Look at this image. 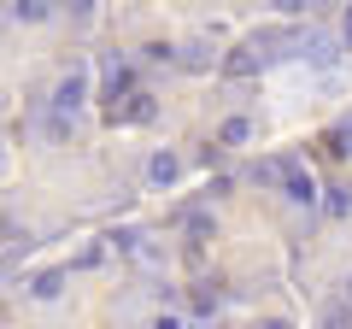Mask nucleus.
Instances as JSON below:
<instances>
[{"mask_svg": "<svg viewBox=\"0 0 352 329\" xmlns=\"http://www.w3.org/2000/svg\"><path fill=\"white\" fill-rule=\"evenodd\" d=\"M112 118H129V124H147V118H153V94H129V106H112Z\"/></svg>", "mask_w": 352, "mask_h": 329, "instance_id": "obj_1", "label": "nucleus"}, {"mask_svg": "<svg viewBox=\"0 0 352 329\" xmlns=\"http://www.w3.org/2000/svg\"><path fill=\"white\" fill-rule=\"evenodd\" d=\"M288 200H300V206H311V200H317V182L305 177V171H288Z\"/></svg>", "mask_w": 352, "mask_h": 329, "instance_id": "obj_2", "label": "nucleus"}, {"mask_svg": "<svg viewBox=\"0 0 352 329\" xmlns=\"http://www.w3.org/2000/svg\"><path fill=\"white\" fill-rule=\"evenodd\" d=\"M153 177H159V182L176 177V159H170V153H159V159H153Z\"/></svg>", "mask_w": 352, "mask_h": 329, "instance_id": "obj_3", "label": "nucleus"}, {"mask_svg": "<svg viewBox=\"0 0 352 329\" xmlns=\"http://www.w3.org/2000/svg\"><path fill=\"white\" fill-rule=\"evenodd\" d=\"M223 141H247V118H229V124H223Z\"/></svg>", "mask_w": 352, "mask_h": 329, "instance_id": "obj_4", "label": "nucleus"}, {"mask_svg": "<svg viewBox=\"0 0 352 329\" xmlns=\"http://www.w3.org/2000/svg\"><path fill=\"white\" fill-rule=\"evenodd\" d=\"M76 94H82V83H76V76H71V83H59V106H76Z\"/></svg>", "mask_w": 352, "mask_h": 329, "instance_id": "obj_5", "label": "nucleus"}, {"mask_svg": "<svg viewBox=\"0 0 352 329\" xmlns=\"http://www.w3.org/2000/svg\"><path fill=\"white\" fill-rule=\"evenodd\" d=\"M153 329H176V323H170V317H159V323H153Z\"/></svg>", "mask_w": 352, "mask_h": 329, "instance_id": "obj_6", "label": "nucleus"}, {"mask_svg": "<svg viewBox=\"0 0 352 329\" xmlns=\"http://www.w3.org/2000/svg\"><path fill=\"white\" fill-rule=\"evenodd\" d=\"M346 36H352V18H346Z\"/></svg>", "mask_w": 352, "mask_h": 329, "instance_id": "obj_7", "label": "nucleus"}]
</instances>
